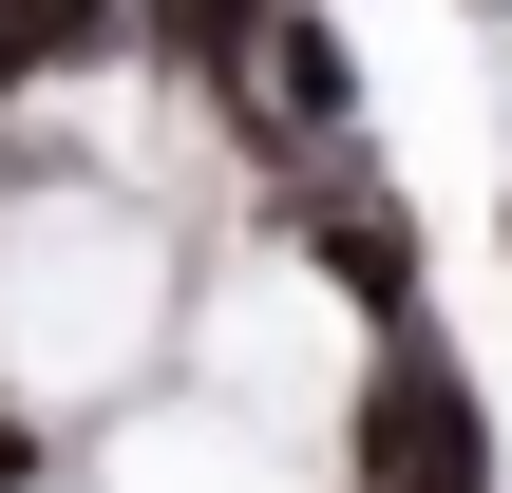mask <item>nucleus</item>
<instances>
[{
  "instance_id": "nucleus-4",
  "label": "nucleus",
  "mask_w": 512,
  "mask_h": 493,
  "mask_svg": "<svg viewBox=\"0 0 512 493\" xmlns=\"http://www.w3.org/2000/svg\"><path fill=\"white\" fill-rule=\"evenodd\" d=\"M247 19H266V0H133V57H171V76H209V95H228Z\"/></svg>"
},
{
  "instance_id": "nucleus-3",
  "label": "nucleus",
  "mask_w": 512,
  "mask_h": 493,
  "mask_svg": "<svg viewBox=\"0 0 512 493\" xmlns=\"http://www.w3.org/2000/svg\"><path fill=\"white\" fill-rule=\"evenodd\" d=\"M0 38H19V76H114L133 0H0Z\"/></svg>"
},
{
  "instance_id": "nucleus-5",
  "label": "nucleus",
  "mask_w": 512,
  "mask_h": 493,
  "mask_svg": "<svg viewBox=\"0 0 512 493\" xmlns=\"http://www.w3.org/2000/svg\"><path fill=\"white\" fill-rule=\"evenodd\" d=\"M0 493H38V418H0Z\"/></svg>"
},
{
  "instance_id": "nucleus-1",
  "label": "nucleus",
  "mask_w": 512,
  "mask_h": 493,
  "mask_svg": "<svg viewBox=\"0 0 512 493\" xmlns=\"http://www.w3.org/2000/svg\"><path fill=\"white\" fill-rule=\"evenodd\" d=\"M361 493H494V418H475V380L437 361L418 304L380 323V380H361Z\"/></svg>"
},
{
  "instance_id": "nucleus-2",
  "label": "nucleus",
  "mask_w": 512,
  "mask_h": 493,
  "mask_svg": "<svg viewBox=\"0 0 512 493\" xmlns=\"http://www.w3.org/2000/svg\"><path fill=\"white\" fill-rule=\"evenodd\" d=\"M285 228L323 247V285H342L361 323H399V304H418V209H399V190H380L361 152H323V171H285Z\"/></svg>"
},
{
  "instance_id": "nucleus-6",
  "label": "nucleus",
  "mask_w": 512,
  "mask_h": 493,
  "mask_svg": "<svg viewBox=\"0 0 512 493\" xmlns=\"http://www.w3.org/2000/svg\"><path fill=\"white\" fill-rule=\"evenodd\" d=\"M19 95H38V76H19V38H0V114H19Z\"/></svg>"
}]
</instances>
